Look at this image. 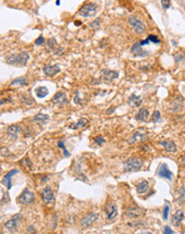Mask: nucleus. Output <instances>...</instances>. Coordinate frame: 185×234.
Segmentation results:
<instances>
[{"label":"nucleus","mask_w":185,"mask_h":234,"mask_svg":"<svg viewBox=\"0 0 185 234\" xmlns=\"http://www.w3.org/2000/svg\"><path fill=\"white\" fill-rule=\"evenodd\" d=\"M97 13V5L95 3H85L79 10V14L83 17H93Z\"/></svg>","instance_id":"obj_3"},{"label":"nucleus","mask_w":185,"mask_h":234,"mask_svg":"<svg viewBox=\"0 0 185 234\" xmlns=\"http://www.w3.org/2000/svg\"><path fill=\"white\" fill-rule=\"evenodd\" d=\"M20 99H21V101H23V105H33L35 103V100L33 99L32 96H31L29 93H23V94L20 95Z\"/></svg>","instance_id":"obj_21"},{"label":"nucleus","mask_w":185,"mask_h":234,"mask_svg":"<svg viewBox=\"0 0 185 234\" xmlns=\"http://www.w3.org/2000/svg\"><path fill=\"white\" fill-rule=\"evenodd\" d=\"M30 56L28 52L26 51H21L19 53H13L10 54L9 56H7L5 62L10 65H17V66H26L28 63Z\"/></svg>","instance_id":"obj_1"},{"label":"nucleus","mask_w":185,"mask_h":234,"mask_svg":"<svg viewBox=\"0 0 185 234\" xmlns=\"http://www.w3.org/2000/svg\"><path fill=\"white\" fill-rule=\"evenodd\" d=\"M60 66L58 65H46L43 68V72L48 77H53L60 72Z\"/></svg>","instance_id":"obj_12"},{"label":"nucleus","mask_w":185,"mask_h":234,"mask_svg":"<svg viewBox=\"0 0 185 234\" xmlns=\"http://www.w3.org/2000/svg\"><path fill=\"white\" fill-rule=\"evenodd\" d=\"M75 25H78V26H80V25H81V21H79V20L75 21Z\"/></svg>","instance_id":"obj_48"},{"label":"nucleus","mask_w":185,"mask_h":234,"mask_svg":"<svg viewBox=\"0 0 185 234\" xmlns=\"http://www.w3.org/2000/svg\"><path fill=\"white\" fill-rule=\"evenodd\" d=\"M52 102L53 103H58V105H66L67 102H68V100H67V98H66V94L64 92H58L56 95L53 96V98H52Z\"/></svg>","instance_id":"obj_15"},{"label":"nucleus","mask_w":185,"mask_h":234,"mask_svg":"<svg viewBox=\"0 0 185 234\" xmlns=\"http://www.w3.org/2000/svg\"><path fill=\"white\" fill-rule=\"evenodd\" d=\"M101 74H102V76H103V80H104V81H107V82H111V81H113V80L117 79V78L119 77L118 71L109 70V69L102 70Z\"/></svg>","instance_id":"obj_13"},{"label":"nucleus","mask_w":185,"mask_h":234,"mask_svg":"<svg viewBox=\"0 0 185 234\" xmlns=\"http://www.w3.org/2000/svg\"><path fill=\"white\" fill-rule=\"evenodd\" d=\"M142 102H143L142 97L136 96L135 94L131 95V96L129 97V99H128V103H129V105H131V107H140V105H142Z\"/></svg>","instance_id":"obj_18"},{"label":"nucleus","mask_w":185,"mask_h":234,"mask_svg":"<svg viewBox=\"0 0 185 234\" xmlns=\"http://www.w3.org/2000/svg\"><path fill=\"white\" fill-rule=\"evenodd\" d=\"M35 197H34V194L31 193L29 188H25V191L21 193V195L18 197V202L20 204H30L34 201Z\"/></svg>","instance_id":"obj_5"},{"label":"nucleus","mask_w":185,"mask_h":234,"mask_svg":"<svg viewBox=\"0 0 185 234\" xmlns=\"http://www.w3.org/2000/svg\"><path fill=\"white\" fill-rule=\"evenodd\" d=\"M27 232H28V233H32V232H35V231H34V227H33V226H29V227H28V230H27Z\"/></svg>","instance_id":"obj_45"},{"label":"nucleus","mask_w":185,"mask_h":234,"mask_svg":"<svg viewBox=\"0 0 185 234\" xmlns=\"http://www.w3.org/2000/svg\"><path fill=\"white\" fill-rule=\"evenodd\" d=\"M143 214H144V210L138 206H135V208H129L126 210L124 216L129 217V218H137V217L142 216Z\"/></svg>","instance_id":"obj_9"},{"label":"nucleus","mask_w":185,"mask_h":234,"mask_svg":"<svg viewBox=\"0 0 185 234\" xmlns=\"http://www.w3.org/2000/svg\"><path fill=\"white\" fill-rule=\"evenodd\" d=\"M58 147H60V148H62V149H63V151H64V155H65V156H69V155H70V153L68 152V150L66 149L65 145H64V140H60V142L58 143Z\"/></svg>","instance_id":"obj_32"},{"label":"nucleus","mask_w":185,"mask_h":234,"mask_svg":"<svg viewBox=\"0 0 185 234\" xmlns=\"http://www.w3.org/2000/svg\"><path fill=\"white\" fill-rule=\"evenodd\" d=\"M156 173L159 177H161V178L167 179V180H169V181L173 180V173H171V170H170L169 168H168V166L165 163H162L159 167H157Z\"/></svg>","instance_id":"obj_7"},{"label":"nucleus","mask_w":185,"mask_h":234,"mask_svg":"<svg viewBox=\"0 0 185 234\" xmlns=\"http://www.w3.org/2000/svg\"><path fill=\"white\" fill-rule=\"evenodd\" d=\"M129 23L137 34H142L146 31V25H145L143 21L138 20L135 16H130Z\"/></svg>","instance_id":"obj_4"},{"label":"nucleus","mask_w":185,"mask_h":234,"mask_svg":"<svg viewBox=\"0 0 185 234\" xmlns=\"http://www.w3.org/2000/svg\"><path fill=\"white\" fill-rule=\"evenodd\" d=\"M114 110H115V107H111V109H109V110H107V114H112Z\"/></svg>","instance_id":"obj_46"},{"label":"nucleus","mask_w":185,"mask_h":234,"mask_svg":"<svg viewBox=\"0 0 185 234\" xmlns=\"http://www.w3.org/2000/svg\"><path fill=\"white\" fill-rule=\"evenodd\" d=\"M181 160H182V162L185 164V154H184V155H182V156H181Z\"/></svg>","instance_id":"obj_47"},{"label":"nucleus","mask_w":185,"mask_h":234,"mask_svg":"<svg viewBox=\"0 0 185 234\" xmlns=\"http://www.w3.org/2000/svg\"><path fill=\"white\" fill-rule=\"evenodd\" d=\"M56 5H60V3H61V1H60V0H56Z\"/></svg>","instance_id":"obj_49"},{"label":"nucleus","mask_w":185,"mask_h":234,"mask_svg":"<svg viewBox=\"0 0 185 234\" xmlns=\"http://www.w3.org/2000/svg\"><path fill=\"white\" fill-rule=\"evenodd\" d=\"M28 83V80L26 79L25 77H19V78H16L11 82V85L12 86H23Z\"/></svg>","instance_id":"obj_28"},{"label":"nucleus","mask_w":185,"mask_h":234,"mask_svg":"<svg viewBox=\"0 0 185 234\" xmlns=\"http://www.w3.org/2000/svg\"><path fill=\"white\" fill-rule=\"evenodd\" d=\"M63 50H64L63 48H56L54 53H56V56H58V54H62V53H63Z\"/></svg>","instance_id":"obj_44"},{"label":"nucleus","mask_w":185,"mask_h":234,"mask_svg":"<svg viewBox=\"0 0 185 234\" xmlns=\"http://www.w3.org/2000/svg\"><path fill=\"white\" fill-rule=\"evenodd\" d=\"M13 218H15L16 220H18V222H19L20 219H23V215H21V214H16V215H14V216H13Z\"/></svg>","instance_id":"obj_43"},{"label":"nucleus","mask_w":185,"mask_h":234,"mask_svg":"<svg viewBox=\"0 0 185 234\" xmlns=\"http://www.w3.org/2000/svg\"><path fill=\"white\" fill-rule=\"evenodd\" d=\"M12 101V99L11 98H4V99H1L0 100V105H4V103H7V102H11Z\"/></svg>","instance_id":"obj_42"},{"label":"nucleus","mask_w":185,"mask_h":234,"mask_svg":"<svg viewBox=\"0 0 185 234\" xmlns=\"http://www.w3.org/2000/svg\"><path fill=\"white\" fill-rule=\"evenodd\" d=\"M94 142L96 145H101V144H103V143L105 142V140H104L103 136H96V137L94 138Z\"/></svg>","instance_id":"obj_38"},{"label":"nucleus","mask_w":185,"mask_h":234,"mask_svg":"<svg viewBox=\"0 0 185 234\" xmlns=\"http://www.w3.org/2000/svg\"><path fill=\"white\" fill-rule=\"evenodd\" d=\"M144 163L140 158H130L124 162V171H138L143 167Z\"/></svg>","instance_id":"obj_2"},{"label":"nucleus","mask_w":185,"mask_h":234,"mask_svg":"<svg viewBox=\"0 0 185 234\" xmlns=\"http://www.w3.org/2000/svg\"><path fill=\"white\" fill-rule=\"evenodd\" d=\"M160 145H162V147L164 148V149L167 151V152H177V150H178L175 143L173 142V140H162V142L160 143Z\"/></svg>","instance_id":"obj_11"},{"label":"nucleus","mask_w":185,"mask_h":234,"mask_svg":"<svg viewBox=\"0 0 185 234\" xmlns=\"http://www.w3.org/2000/svg\"><path fill=\"white\" fill-rule=\"evenodd\" d=\"M138 138H140V142H144V140H147V136H146V135H144V134H142V133H140V132H135L134 134L132 135V137L128 140V143H129L130 145H133L135 142H137V140H138Z\"/></svg>","instance_id":"obj_23"},{"label":"nucleus","mask_w":185,"mask_h":234,"mask_svg":"<svg viewBox=\"0 0 185 234\" xmlns=\"http://www.w3.org/2000/svg\"><path fill=\"white\" fill-rule=\"evenodd\" d=\"M173 58H175V63H180L181 61H183V60L185 58V56H184L183 53H180V52H178V53L175 54V56H173Z\"/></svg>","instance_id":"obj_34"},{"label":"nucleus","mask_w":185,"mask_h":234,"mask_svg":"<svg viewBox=\"0 0 185 234\" xmlns=\"http://www.w3.org/2000/svg\"><path fill=\"white\" fill-rule=\"evenodd\" d=\"M152 120H153V122H159L161 120V113H160V111H154L153 112V114H152Z\"/></svg>","instance_id":"obj_33"},{"label":"nucleus","mask_w":185,"mask_h":234,"mask_svg":"<svg viewBox=\"0 0 185 234\" xmlns=\"http://www.w3.org/2000/svg\"><path fill=\"white\" fill-rule=\"evenodd\" d=\"M183 218H184V213L179 210V211L175 212V213L173 215V217H171V224H173L175 227L180 226L181 222H182V220H183Z\"/></svg>","instance_id":"obj_16"},{"label":"nucleus","mask_w":185,"mask_h":234,"mask_svg":"<svg viewBox=\"0 0 185 234\" xmlns=\"http://www.w3.org/2000/svg\"><path fill=\"white\" fill-rule=\"evenodd\" d=\"M169 210H170L169 204H166V205H165V208H164V212H163V218H164V220H167V219H168Z\"/></svg>","instance_id":"obj_35"},{"label":"nucleus","mask_w":185,"mask_h":234,"mask_svg":"<svg viewBox=\"0 0 185 234\" xmlns=\"http://www.w3.org/2000/svg\"><path fill=\"white\" fill-rule=\"evenodd\" d=\"M147 38L149 39V42H151V43H153V44H160V38L157 37L156 35L151 34V35H149Z\"/></svg>","instance_id":"obj_36"},{"label":"nucleus","mask_w":185,"mask_h":234,"mask_svg":"<svg viewBox=\"0 0 185 234\" xmlns=\"http://www.w3.org/2000/svg\"><path fill=\"white\" fill-rule=\"evenodd\" d=\"M184 10H185V7H184Z\"/></svg>","instance_id":"obj_50"},{"label":"nucleus","mask_w":185,"mask_h":234,"mask_svg":"<svg viewBox=\"0 0 185 234\" xmlns=\"http://www.w3.org/2000/svg\"><path fill=\"white\" fill-rule=\"evenodd\" d=\"M185 201V187L181 186L175 193V202L178 203H183Z\"/></svg>","instance_id":"obj_24"},{"label":"nucleus","mask_w":185,"mask_h":234,"mask_svg":"<svg viewBox=\"0 0 185 234\" xmlns=\"http://www.w3.org/2000/svg\"><path fill=\"white\" fill-rule=\"evenodd\" d=\"M49 119V116L46 114H42V113H38V114L34 115L32 118V121L34 122H46Z\"/></svg>","instance_id":"obj_29"},{"label":"nucleus","mask_w":185,"mask_h":234,"mask_svg":"<svg viewBox=\"0 0 185 234\" xmlns=\"http://www.w3.org/2000/svg\"><path fill=\"white\" fill-rule=\"evenodd\" d=\"M34 43H35L36 46H41V45L45 44V38H44L42 35H41V36H38V37L35 39V42H34Z\"/></svg>","instance_id":"obj_39"},{"label":"nucleus","mask_w":185,"mask_h":234,"mask_svg":"<svg viewBox=\"0 0 185 234\" xmlns=\"http://www.w3.org/2000/svg\"><path fill=\"white\" fill-rule=\"evenodd\" d=\"M87 124H88V120L86 118H80L77 124H71L69 127H70V129L76 130V129H80V128H84Z\"/></svg>","instance_id":"obj_27"},{"label":"nucleus","mask_w":185,"mask_h":234,"mask_svg":"<svg viewBox=\"0 0 185 234\" xmlns=\"http://www.w3.org/2000/svg\"><path fill=\"white\" fill-rule=\"evenodd\" d=\"M58 47V44H56V39L54 37L50 38L47 43H46V49L48 51H54Z\"/></svg>","instance_id":"obj_30"},{"label":"nucleus","mask_w":185,"mask_h":234,"mask_svg":"<svg viewBox=\"0 0 185 234\" xmlns=\"http://www.w3.org/2000/svg\"><path fill=\"white\" fill-rule=\"evenodd\" d=\"M74 101H75V103H77V105H81L82 103V100L80 99V97H79V93H77L76 94V97H75Z\"/></svg>","instance_id":"obj_41"},{"label":"nucleus","mask_w":185,"mask_h":234,"mask_svg":"<svg viewBox=\"0 0 185 234\" xmlns=\"http://www.w3.org/2000/svg\"><path fill=\"white\" fill-rule=\"evenodd\" d=\"M7 132H8V135L12 138V140H16L18 134H19V132H20V127H19V126H16V125H12L8 128V131H7Z\"/></svg>","instance_id":"obj_19"},{"label":"nucleus","mask_w":185,"mask_h":234,"mask_svg":"<svg viewBox=\"0 0 185 234\" xmlns=\"http://www.w3.org/2000/svg\"><path fill=\"white\" fill-rule=\"evenodd\" d=\"M163 233H164V234H168V233H169V234H173L175 232H173V230L170 229V228H169L168 226H166V227L164 228V231H163Z\"/></svg>","instance_id":"obj_40"},{"label":"nucleus","mask_w":185,"mask_h":234,"mask_svg":"<svg viewBox=\"0 0 185 234\" xmlns=\"http://www.w3.org/2000/svg\"><path fill=\"white\" fill-rule=\"evenodd\" d=\"M54 196H53V193H52V191H51L50 187H45L43 189V200L45 203L49 204L51 202V201L53 200Z\"/></svg>","instance_id":"obj_17"},{"label":"nucleus","mask_w":185,"mask_h":234,"mask_svg":"<svg viewBox=\"0 0 185 234\" xmlns=\"http://www.w3.org/2000/svg\"><path fill=\"white\" fill-rule=\"evenodd\" d=\"M99 215L98 213H95V212H91V213L86 214L83 218L81 219V222H80V224H81L82 228H87V227L91 226V224H94L96 222L97 219H98Z\"/></svg>","instance_id":"obj_6"},{"label":"nucleus","mask_w":185,"mask_h":234,"mask_svg":"<svg viewBox=\"0 0 185 234\" xmlns=\"http://www.w3.org/2000/svg\"><path fill=\"white\" fill-rule=\"evenodd\" d=\"M148 118H149V112L146 107H142L138 111V113L135 115V119L140 120V121H147Z\"/></svg>","instance_id":"obj_20"},{"label":"nucleus","mask_w":185,"mask_h":234,"mask_svg":"<svg viewBox=\"0 0 185 234\" xmlns=\"http://www.w3.org/2000/svg\"><path fill=\"white\" fill-rule=\"evenodd\" d=\"M131 53L134 56H142L143 58V56H147L149 54V51L144 50L140 43H135L131 48Z\"/></svg>","instance_id":"obj_10"},{"label":"nucleus","mask_w":185,"mask_h":234,"mask_svg":"<svg viewBox=\"0 0 185 234\" xmlns=\"http://www.w3.org/2000/svg\"><path fill=\"white\" fill-rule=\"evenodd\" d=\"M17 224H18V220H16L15 218L12 217V219H10L9 222H5L4 228L7 230H9L10 232H14L16 230V228H17Z\"/></svg>","instance_id":"obj_25"},{"label":"nucleus","mask_w":185,"mask_h":234,"mask_svg":"<svg viewBox=\"0 0 185 234\" xmlns=\"http://www.w3.org/2000/svg\"><path fill=\"white\" fill-rule=\"evenodd\" d=\"M161 3H162L163 9H165V10L169 9L170 5H171V2H170V0H161Z\"/></svg>","instance_id":"obj_37"},{"label":"nucleus","mask_w":185,"mask_h":234,"mask_svg":"<svg viewBox=\"0 0 185 234\" xmlns=\"http://www.w3.org/2000/svg\"><path fill=\"white\" fill-rule=\"evenodd\" d=\"M99 26H100V18L99 17H97L95 20H93L89 23V27H91V29H98Z\"/></svg>","instance_id":"obj_31"},{"label":"nucleus","mask_w":185,"mask_h":234,"mask_svg":"<svg viewBox=\"0 0 185 234\" xmlns=\"http://www.w3.org/2000/svg\"><path fill=\"white\" fill-rule=\"evenodd\" d=\"M149 189V182L146 180L140 181V183L136 185V192L137 194H145Z\"/></svg>","instance_id":"obj_22"},{"label":"nucleus","mask_w":185,"mask_h":234,"mask_svg":"<svg viewBox=\"0 0 185 234\" xmlns=\"http://www.w3.org/2000/svg\"><path fill=\"white\" fill-rule=\"evenodd\" d=\"M18 169H12V170L9 171L7 175H5V177L2 179V181H1V183L4 184L7 187H8V189H10L11 187H12V183H11V180H12V177L14 175H16V173H18Z\"/></svg>","instance_id":"obj_14"},{"label":"nucleus","mask_w":185,"mask_h":234,"mask_svg":"<svg viewBox=\"0 0 185 234\" xmlns=\"http://www.w3.org/2000/svg\"><path fill=\"white\" fill-rule=\"evenodd\" d=\"M104 213L107 214V218L109 220H114L118 215V210H117L116 204L107 203L104 206Z\"/></svg>","instance_id":"obj_8"},{"label":"nucleus","mask_w":185,"mask_h":234,"mask_svg":"<svg viewBox=\"0 0 185 234\" xmlns=\"http://www.w3.org/2000/svg\"><path fill=\"white\" fill-rule=\"evenodd\" d=\"M35 94L38 98H45L49 94V91L46 86H38L35 88Z\"/></svg>","instance_id":"obj_26"}]
</instances>
